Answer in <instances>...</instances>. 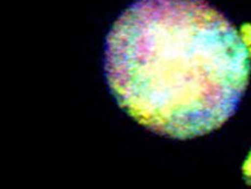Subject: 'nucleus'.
I'll use <instances>...</instances> for the list:
<instances>
[{
	"mask_svg": "<svg viewBox=\"0 0 251 189\" xmlns=\"http://www.w3.org/2000/svg\"><path fill=\"white\" fill-rule=\"evenodd\" d=\"M103 72L118 105L136 122L190 139L234 116L251 62L239 31L205 0H135L106 37Z\"/></svg>",
	"mask_w": 251,
	"mask_h": 189,
	"instance_id": "f257e3e1",
	"label": "nucleus"
}]
</instances>
